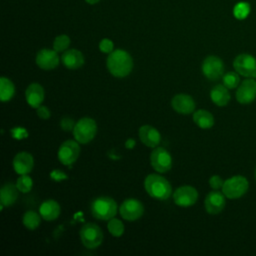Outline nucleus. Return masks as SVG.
<instances>
[{
	"label": "nucleus",
	"mask_w": 256,
	"mask_h": 256,
	"mask_svg": "<svg viewBox=\"0 0 256 256\" xmlns=\"http://www.w3.org/2000/svg\"><path fill=\"white\" fill-rule=\"evenodd\" d=\"M25 98L29 106L32 108H38L41 106L44 100V89L38 83L30 84L25 91Z\"/></svg>",
	"instance_id": "nucleus-19"
},
{
	"label": "nucleus",
	"mask_w": 256,
	"mask_h": 256,
	"mask_svg": "<svg viewBox=\"0 0 256 256\" xmlns=\"http://www.w3.org/2000/svg\"><path fill=\"white\" fill-rule=\"evenodd\" d=\"M172 108L180 114H191L195 109L194 99L185 93H180L175 95L171 100Z\"/></svg>",
	"instance_id": "nucleus-16"
},
{
	"label": "nucleus",
	"mask_w": 256,
	"mask_h": 256,
	"mask_svg": "<svg viewBox=\"0 0 256 256\" xmlns=\"http://www.w3.org/2000/svg\"><path fill=\"white\" fill-rule=\"evenodd\" d=\"M107 68L109 72L118 78L128 76L133 68V59L131 55L122 49L113 50L107 57Z\"/></svg>",
	"instance_id": "nucleus-1"
},
{
	"label": "nucleus",
	"mask_w": 256,
	"mask_h": 256,
	"mask_svg": "<svg viewBox=\"0 0 256 256\" xmlns=\"http://www.w3.org/2000/svg\"><path fill=\"white\" fill-rule=\"evenodd\" d=\"M134 146H135V141H134V139H128V140L126 141V143H125V147L128 148V149H131V148H133Z\"/></svg>",
	"instance_id": "nucleus-38"
},
{
	"label": "nucleus",
	"mask_w": 256,
	"mask_h": 256,
	"mask_svg": "<svg viewBox=\"0 0 256 256\" xmlns=\"http://www.w3.org/2000/svg\"><path fill=\"white\" fill-rule=\"evenodd\" d=\"M255 177H256V171H255Z\"/></svg>",
	"instance_id": "nucleus-40"
},
{
	"label": "nucleus",
	"mask_w": 256,
	"mask_h": 256,
	"mask_svg": "<svg viewBox=\"0 0 256 256\" xmlns=\"http://www.w3.org/2000/svg\"><path fill=\"white\" fill-rule=\"evenodd\" d=\"M50 176H51L52 179H54V180H56V181H60V180H63V179H66V178H67L66 174L63 173V172H61V171H59V170H54V171H52L51 174H50Z\"/></svg>",
	"instance_id": "nucleus-37"
},
{
	"label": "nucleus",
	"mask_w": 256,
	"mask_h": 256,
	"mask_svg": "<svg viewBox=\"0 0 256 256\" xmlns=\"http://www.w3.org/2000/svg\"><path fill=\"white\" fill-rule=\"evenodd\" d=\"M36 64L44 70H52L59 64V56L54 49H41L36 55Z\"/></svg>",
	"instance_id": "nucleus-14"
},
{
	"label": "nucleus",
	"mask_w": 256,
	"mask_h": 256,
	"mask_svg": "<svg viewBox=\"0 0 256 256\" xmlns=\"http://www.w3.org/2000/svg\"><path fill=\"white\" fill-rule=\"evenodd\" d=\"M15 94V86L13 82L6 78L1 77L0 78V99L3 102L9 101L13 98Z\"/></svg>",
	"instance_id": "nucleus-25"
},
{
	"label": "nucleus",
	"mask_w": 256,
	"mask_h": 256,
	"mask_svg": "<svg viewBox=\"0 0 256 256\" xmlns=\"http://www.w3.org/2000/svg\"><path fill=\"white\" fill-rule=\"evenodd\" d=\"M193 121L202 129H209L214 125L213 115L204 109H199L193 113Z\"/></svg>",
	"instance_id": "nucleus-24"
},
{
	"label": "nucleus",
	"mask_w": 256,
	"mask_h": 256,
	"mask_svg": "<svg viewBox=\"0 0 256 256\" xmlns=\"http://www.w3.org/2000/svg\"><path fill=\"white\" fill-rule=\"evenodd\" d=\"M225 197L226 196L223 194V192H219L217 190L209 192L204 201L206 211L212 215L220 213L226 204Z\"/></svg>",
	"instance_id": "nucleus-15"
},
{
	"label": "nucleus",
	"mask_w": 256,
	"mask_h": 256,
	"mask_svg": "<svg viewBox=\"0 0 256 256\" xmlns=\"http://www.w3.org/2000/svg\"><path fill=\"white\" fill-rule=\"evenodd\" d=\"M117 203L113 198L102 196L94 199L91 203V213L99 220H110L117 213Z\"/></svg>",
	"instance_id": "nucleus-3"
},
{
	"label": "nucleus",
	"mask_w": 256,
	"mask_h": 256,
	"mask_svg": "<svg viewBox=\"0 0 256 256\" xmlns=\"http://www.w3.org/2000/svg\"><path fill=\"white\" fill-rule=\"evenodd\" d=\"M150 164L159 173H166L172 167V157L163 147H156L150 154Z\"/></svg>",
	"instance_id": "nucleus-8"
},
{
	"label": "nucleus",
	"mask_w": 256,
	"mask_h": 256,
	"mask_svg": "<svg viewBox=\"0 0 256 256\" xmlns=\"http://www.w3.org/2000/svg\"><path fill=\"white\" fill-rule=\"evenodd\" d=\"M60 211V205L53 199L45 200L44 202H42L39 208V213L41 217L46 221H52L58 218Z\"/></svg>",
	"instance_id": "nucleus-21"
},
{
	"label": "nucleus",
	"mask_w": 256,
	"mask_h": 256,
	"mask_svg": "<svg viewBox=\"0 0 256 256\" xmlns=\"http://www.w3.org/2000/svg\"><path fill=\"white\" fill-rule=\"evenodd\" d=\"M34 166L33 156L25 151L19 152L15 155L13 159V168L16 173L19 175L28 174L32 171Z\"/></svg>",
	"instance_id": "nucleus-17"
},
{
	"label": "nucleus",
	"mask_w": 256,
	"mask_h": 256,
	"mask_svg": "<svg viewBox=\"0 0 256 256\" xmlns=\"http://www.w3.org/2000/svg\"><path fill=\"white\" fill-rule=\"evenodd\" d=\"M61 61L68 69H78L84 64V56L77 49H69L64 51L61 56Z\"/></svg>",
	"instance_id": "nucleus-20"
},
{
	"label": "nucleus",
	"mask_w": 256,
	"mask_h": 256,
	"mask_svg": "<svg viewBox=\"0 0 256 256\" xmlns=\"http://www.w3.org/2000/svg\"><path fill=\"white\" fill-rule=\"evenodd\" d=\"M223 184H224L223 179H222L220 176H218V175H213V176H211L210 179H209V185H210V187L213 188V189H215V190H218V189L222 188Z\"/></svg>",
	"instance_id": "nucleus-34"
},
{
	"label": "nucleus",
	"mask_w": 256,
	"mask_h": 256,
	"mask_svg": "<svg viewBox=\"0 0 256 256\" xmlns=\"http://www.w3.org/2000/svg\"><path fill=\"white\" fill-rule=\"evenodd\" d=\"M248 187V180L244 176L236 175L224 181L222 192L229 199H237L247 192Z\"/></svg>",
	"instance_id": "nucleus-5"
},
{
	"label": "nucleus",
	"mask_w": 256,
	"mask_h": 256,
	"mask_svg": "<svg viewBox=\"0 0 256 256\" xmlns=\"http://www.w3.org/2000/svg\"><path fill=\"white\" fill-rule=\"evenodd\" d=\"M16 186L19 190V192L22 193H28L33 187V180L28 174L21 175L16 182Z\"/></svg>",
	"instance_id": "nucleus-29"
},
{
	"label": "nucleus",
	"mask_w": 256,
	"mask_h": 256,
	"mask_svg": "<svg viewBox=\"0 0 256 256\" xmlns=\"http://www.w3.org/2000/svg\"><path fill=\"white\" fill-rule=\"evenodd\" d=\"M40 222H41L40 213L38 214V213H36L35 211H32V210H29V211L25 212L23 217H22L23 225L26 228L30 229V230L36 229L40 225Z\"/></svg>",
	"instance_id": "nucleus-26"
},
{
	"label": "nucleus",
	"mask_w": 256,
	"mask_h": 256,
	"mask_svg": "<svg viewBox=\"0 0 256 256\" xmlns=\"http://www.w3.org/2000/svg\"><path fill=\"white\" fill-rule=\"evenodd\" d=\"M222 81H223V85L225 87H227L228 89H234L239 86L240 77L237 72L229 71V72L223 74Z\"/></svg>",
	"instance_id": "nucleus-27"
},
{
	"label": "nucleus",
	"mask_w": 256,
	"mask_h": 256,
	"mask_svg": "<svg viewBox=\"0 0 256 256\" xmlns=\"http://www.w3.org/2000/svg\"><path fill=\"white\" fill-rule=\"evenodd\" d=\"M202 72L209 80H218L224 74L223 61L214 55L206 57L202 63Z\"/></svg>",
	"instance_id": "nucleus-10"
},
{
	"label": "nucleus",
	"mask_w": 256,
	"mask_h": 256,
	"mask_svg": "<svg viewBox=\"0 0 256 256\" xmlns=\"http://www.w3.org/2000/svg\"><path fill=\"white\" fill-rule=\"evenodd\" d=\"M97 133V124L90 117H83L78 120L73 129L74 138L81 144L89 143Z\"/></svg>",
	"instance_id": "nucleus-4"
},
{
	"label": "nucleus",
	"mask_w": 256,
	"mask_h": 256,
	"mask_svg": "<svg viewBox=\"0 0 256 256\" xmlns=\"http://www.w3.org/2000/svg\"><path fill=\"white\" fill-rule=\"evenodd\" d=\"M18 188L15 184L6 183L0 190V202L1 206H11L18 198Z\"/></svg>",
	"instance_id": "nucleus-22"
},
{
	"label": "nucleus",
	"mask_w": 256,
	"mask_h": 256,
	"mask_svg": "<svg viewBox=\"0 0 256 256\" xmlns=\"http://www.w3.org/2000/svg\"><path fill=\"white\" fill-rule=\"evenodd\" d=\"M12 133H13V136L17 139H22V138H25L27 137L28 133L27 131L24 129V128H21V127H17V128H14L12 129Z\"/></svg>",
	"instance_id": "nucleus-36"
},
{
	"label": "nucleus",
	"mask_w": 256,
	"mask_h": 256,
	"mask_svg": "<svg viewBox=\"0 0 256 256\" xmlns=\"http://www.w3.org/2000/svg\"><path fill=\"white\" fill-rule=\"evenodd\" d=\"M80 155V146L78 141L66 140L58 150V159L63 165H72Z\"/></svg>",
	"instance_id": "nucleus-9"
},
{
	"label": "nucleus",
	"mask_w": 256,
	"mask_h": 256,
	"mask_svg": "<svg viewBox=\"0 0 256 256\" xmlns=\"http://www.w3.org/2000/svg\"><path fill=\"white\" fill-rule=\"evenodd\" d=\"M233 67L239 75L256 79V59L254 56L247 53L239 54L233 61Z\"/></svg>",
	"instance_id": "nucleus-7"
},
{
	"label": "nucleus",
	"mask_w": 256,
	"mask_h": 256,
	"mask_svg": "<svg viewBox=\"0 0 256 256\" xmlns=\"http://www.w3.org/2000/svg\"><path fill=\"white\" fill-rule=\"evenodd\" d=\"M70 45V38L67 35H59L54 39L53 49L57 52H63L68 49Z\"/></svg>",
	"instance_id": "nucleus-31"
},
{
	"label": "nucleus",
	"mask_w": 256,
	"mask_h": 256,
	"mask_svg": "<svg viewBox=\"0 0 256 256\" xmlns=\"http://www.w3.org/2000/svg\"><path fill=\"white\" fill-rule=\"evenodd\" d=\"M99 49L103 53L110 54L114 50V44H113V42L110 39L104 38L99 43Z\"/></svg>",
	"instance_id": "nucleus-32"
},
{
	"label": "nucleus",
	"mask_w": 256,
	"mask_h": 256,
	"mask_svg": "<svg viewBox=\"0 0 256 256\" xmlns=\"http://www.w3.org/2000/svg\"><path fill=\"white\" fill-rule=\"evenodd\" d=\"M198 199V192L192 186H181L173 193L174 203L180 207H189L196 203Z\"/></svg>",
	"instance_id": "nucleus-12"
},
{
	"label": "nucleus",
	"mask_w": 256,
	"mask_h": 256,
	"mask_svg": "<svg viewBox=\"0 0 256 256\" xmlns=\"http://www.w3.org/2000/svg\"><path fill=\"white\" fill-rule=\"evenodd\" d=\"M210 98L217 106H226L230 101V93L227 87L223 84H218L211 89Z\"/></svg>",
	"instance_id": "nucleus-23"
},
{
	"label": "nucleus",
	"mask_w": 256,
	"mask_h": 256,
	"mask_svg": "<svg viewBox=\"0 0 256 256\" xmlns=\"http://www.w3.org/2000/svg\"><path fill=\"white\" fill-rule=\"evenodd\" d=\"M144 188L149 196L157 200H166L172 192L169 181L158 174H149L144 180Z\"/></svg>",
	"instance_id": "nucleus-2"
},
{
	"label": "nucleus",
	"mask_w": 256,
	"mask_h": 256,
	"mask_svg": "<svg viewBox=\"0 0 256 256\" xmlns=\"http://www.w3.org/2000/svg\"><path fill=\"white\" fill-rule=\"evenodd\" d=\"M75 124L76 123L74 122V120L69 117H64L60 121V126L64 131H72L75 127Z\"/></svg>",
	"instance_id": "nucleus-33"
},
{
	"label": "nucleus",
	"mask_w": 256,
	"mask_h": 256,
	"mask_svg": "<svg viewBox=\"0 0 256 256\" xmlns=\"http://www.w3.org/2000/svg\"><path fill=\"white\" fill-rule=\"evenodd\" d=\"M139 138L144 145L155 148L160 143L161 135L155 127L151 125H143L139 128Z\"/></svg>",
	"instance_id": "nucleus-18"
},
{
	"label": "nucleus",
	"mask_w": 256,
	"mask_h": 256,
	"mask_svg": "<svg viewBox=\"0 0 256 256\" xmlns=\"http://www.w3.org/2000/svg\"><path fill=\"white\" fill-rule=\"evenodd\" d=\"M37 115H38L39 118H41V119H43V120H46V119L50 118L51 112H50L49 108H47L46 106L41 105V106H39V107L37 108Z\"/></svg>",
	"instance_id": "nucleus-35"
},
{
	"label": "nucleus",
	"mask_w": 256,
	"mask_h": 256,
	"mask_svg": "<svg viewBox=\"0 0 256 256\" xmlns=\"http://www.w3.org/2000/svg\"><path fill=\"white\" fill-rule=\"evenodd\" d=\"M107 229L109 233L115 237H120L124 233V225L117 218H111L107 224Z\"/></svg>",
	"instance_id": "nucleus-28"
},
{
	"label": "nucleus",
	"mask_w": 256,
	"mask_h": 256,
	"mask_svg": "<svg viewBox=\"0 0 256 256\" xmlns=\"http://www.w3.org/2000/svg\"><path fill=\"white\" fill-rule=\"evenodd\" d=\"M88 4H96V3H98L100 0H85Z\"/></svg>",
	"instance_id": "nucleus-39"
},
{
	"label": "nucleus",
	"mask_w": 256,
	"mask_h": 256,
	"mask_svg": "<svg viewBox=\"0 0 256 256\" xmlns=\"http://www.w3.org/2000/svg\"><path fill=\"white\" fill-rule=\"evenodd\" d=\"M119 212L122 218H124L125 220L135 221L143 215L144 206L139 200L129 198L122 202L119 208Z\"/></svg>",
	"instance_id": "nucleus-11"
},
{
	"label": "nucleus",
	"mask_w": 256,
	"mask_h": 256,
	"mask_svg": "<svg viewBox=\"0 0 256 256\" xmlns=\"http://www.w3.org/2000/svg\"><path fill=\"white\" fill-rule=\"evenodd\" d=\"M82 244L88 249L99 247L103 241V233L100 227L94 223H87L82 226L79 232Z\"/></svg>",
	"instance_id": "nucleus-6"
},
{
	"label": "nucleus",
	"mask_w": 256,
	"mask_h": 256,
	"mask_svg": "<svg viewBox=\"0 0 256 256\" xmlns=\"http://www.w3.org/2000/svg\"><path fill=\"white\" fill-rule=\"evenodd\" d=\"M250 12V5L247 2H239L234 6L233 14L239 20L245 19Z\"/></svg>",
	"instance_id": "nucleus-30"
},
{
	"label": "nucleus",
	"mask_w": 256,
	"mask_h": 256,
	"mask_svg": "<svg viewBox=\"0 0 256 256\" xmlns=\"http://www.w3.org/2000/svg\"><path fill=\"white\" fill-rule=\"evenodd\" d=\"M256 98V80L247 78L242 81L236 91V99L240 104H249Z\"/></svg>",
	"instance_id": "nucleus-13"
}]
</instances>
